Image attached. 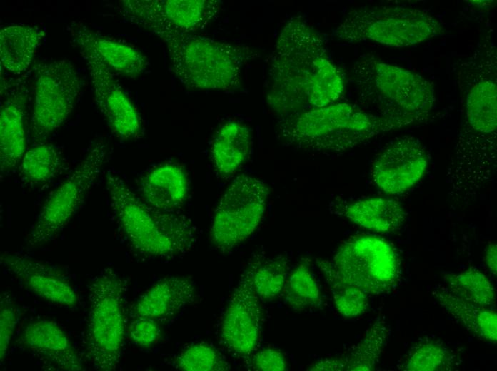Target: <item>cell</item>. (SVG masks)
I'll use <instances>...</instances> for the list:
<instances>
[{"label": "cell", "instance_id": "1", "mask_svg": "<svg viewBox=\"0 0 497 371\" xmlns=\"http://www.w3.org/2000/svg\"><path fill=\"white\" fill-rule=\"evenodd\" d=\"M321 35L301 16L283 26L270 60L268 103L281 118L322 108L343 96L341 70L331 61Z\"/></svg>", "mask_w": 497, "mask_h": 371}, {"label": "cell", "instance_id": "2", "mask_svg": "<svg viewBox=\"0 0 497 371\" xmlns=\"http://www.w3.org/2000/svg\"><path fill=\"white\" fill-rule=\"evenodd\" d=\"M408 125L348 103H334L282 118L278 134L287 145L321 153L345 151Z\"/></svg>", "mask_w": 497, "mask_h": 371}, {"label": "cell", "instance_id": "3", "mask_svg": "<svg viewBox=\"0 0 497 371\" xmlns=\"http://www.w3.org/2000/svg\"><path fill=\"white\" fill-rule=\"evenodd\" d=\"M351 78L359 100L378 115L408 126L431 116L436 101L434 87L413 71L366 54L354 62Z\"/></svg>", "mask_w": 497, "mask_h": 371}, {"label": "cell", "instance_id": "4", "mask_svg": "<svg viewBox=\"0 0 497 371\" xmlns=\"http://www.w3.org/2000/svg\"><path fill=\"white\" fill-rule=\"evenodd\" d=\"M106 183L111 207L136 251L146 256L171 258L192 248L196 228L186 215L151 206L111 171L106 174Z\"/></svg>", "mask_w": 497, "mask_h": 371}, {"label": "cell", "instance_id": "5", "mask_svg": "<svg viewBox=\"0 0 497 371\" xmlns=\"http://www.w3.org/2000/svg\"><path fill=\"white\" fill-rule=\"evenodd\" d=\"M496 48L489 34L457 66V83L463 108L455 147L458 149L496 154Z\"/></svg>", "mask_w": 497, "mask_h": 371}, {"label": "cell", "instance_id": "6", "mask_svg": "<svg viewBox=\"0 0 497 371\" xmlns=\"http://www.w3.org/2000/svg\"><path fill=\"white\" fill-rule=\"evenodd\" d=\"M165 42L171 69L188 88L229 91L241 83L244 64L258 56L253 49L173 31L153 32Z\"/></svg>", "mask_w": 497, "mask_h": 371}, {"label": "cell", "instance_id": "7", "mask_svg": "<svg viewBox=\"0 0 497 371\" xmlns=\"http://www.w3.org/2000/svg\"><path fill=\"white\" fill-rule=\"evenodd\" d=\"M127 288L126 280L111 268L89 283L84 355L98 370L112 371L119 364L126 335Z\"/></svg>", "mask_w": 497, "mask_h": 371}, {"label": "cell", "instance_id": "8", "mask_svg": "<svg viewBox=\"0 0 497 371\" xmlns=\"http://www.w3.org/2000/svg\"><path fill=\"white\" fill-rule=\"evenodd\" d=\"M442 24L426 10L401 6H365L349 11L332 35L349 42L372 41L406 47L443 35Z\"/></svg>", "mask_w": 497, "mask_h": 371}, {"label": "cell", "instance_id": "9", "mask_svg": "<svg viewBox=\"0 0 497 371\" xmlns=\"http://www.w3.org/2000/svg\"><path fill=\"white\" fill-rule=\"evenodd\" d=\"M318 260L341 281L368 295L389 292L400 278L395 250L375 235L353 236L339 247L331 260Z\"/></svg>", "mask_w": 497, "mask_h": 371}, {"label": "cell", "instance_id": "10", "mask_svg": "<svg viewBox=\"0 0 497 371\" xmlns=\"http://www.w3.org/2000/svg\"><path fill=\"white\" fill-rule=\"evenodd\" d=\"M106 157L107 147L103 141L90 146L80 163L47 197L25 239L27 248L50 242L65 228L92 188Z\"/></svg>", "mask_w": 497, "mask_h": 371}, {"label": "cell", "instance_id": "11", "mask_svg": "<svg viewBox=\"0 0 497 371\" xmlns=\"http://www.w3.org/2000/svg\"><path fill=\"white\" fill-rule=\"evenodd\" d=\"M83 88L74 64L67 59L43 61L33 67V107L30 133L44 142L73 111Z\"/></svg>", "mask_w": 497, "mask_h": 371}, {"label": "cell", "instance_id": "12", "mask_svg": "<svg viewBox=\"0 0 497 371\" xmlns=\"http://www.w3.org/2000/svg\"><path fill=\"white\" fill-rule=\"evenodd\" d=\"M269 188L261 181L242 174L226 189L215 210L210 239L222 253L233 250L256 229L263 216Z\"/></svg>", "mask_w": 497, "mask_h": 371}, {"label": "cell", "instance_id": "13", "mask_svg": "<svg viewBox=\"0 0 497 371\" xmlns=\"http://www.w3.org/2000/svg\"><path fill=\"white\" fill-rule=\"evenodd\" d=\"M120 12L132 24L156 31L193 34L218 15L220 3L215 0H126Z\"/></svg>", "mask_w": 497, "mask_h": 371}, {"label": "cell", "instance_id": "14", "mask_svg": "<svg viewBox=\"0 0 497 371\" xmlns=\"http://www.w3.org/2000/svg\"><path fill=\"white\" fill-rule=\"evenodd\" d=\"M259 300L246 268L228 303L220 331L224 346L244 360L251 357L260 339L262 312Z\"/></svg>", "mask_w": 497, "mask_h": 371}, {"label": "cell", "instance_id": "15", "mask_svg": "<svg viewBox=\"0 0 497 371\" xmlns=\"http://www.w3.org/2000/svg\"><path fill=\"white\" fill-rule=\"evenodd\" d=\"M428 156L420 141L413 136L397 138L376 157L371 167L375 184L389 195L405 192L423 176Z\"/></svg>", "mask_w": 497, "mask_h": 371}, {"label": "cell", "instance_id": "16", "mask_svg": "<svg viewBox=\"0 0 497 371\" xmlns=\"http://www.w3.org/2000/svg\"><path fill=\"white\" fill-rule=\"evenodd\" d=\"M80 52L89 69L96 104L109 128L122 139L137 137L141 130L139 116L110 68L95 54Z\"/></svg>", "mask_w": 497, "mask_h": 371}, {"label": "cell", "instance_id": "17", "mask_svg": "<svg viewBox=\"0 0 497 371\" xmlns=\"http://www.w3.org/2000/svg\"><path fill=\"white\" fill-rule=\"evenodd\" d=\"M0 107V169L7 173L26 153V123L29 90L25 81H1Z\"/></svg>", "mask_w": 497, "mask_h": 371}, {"label": "cell", "instance_id": "18", "mask_svg": "<svg viewBox=\"0 0 497 371\" xmlns=\"http://www.w3.org/2000/svg\"><path fill=\"white\" fill-rule=\"evenodd\" d=\"M1 263L40 298L61 307L73 308L78 303L76 292L59 266L17 253H4Z\"/></svg>", "mask_w": 497, "mask_h": 371}, {"label": "cell", "instance_id": "19", "mask_svg": "<svg viewBox=\"0 0 497 371\" xmlns=\"http://www.w3.org/2000/svg\"><path fill=\"white\" fill-rule=\"evenodd\" d=\"M16 345L35 355L45 365L55 370H84L65 332L55 322L39 320L29 323L16 340Z\"/></svg>", "mask_w": 497, "mask_h": 371}, {"label": "cell", "instance_id": "20", "mask_svg": "<svg viewBox=\"0 0 497 371\" xmlns=\"http://www.w3.org/2000/svg\"><path fill=\"white\" fill-rule=\"evenodd\" d=\"M194 282L186 277H168L151 285L132 305L130 315L164 322L196 301Z\"/></svg>", "mask_w": 497, "mask_h": 371}, {"label": "cell", "instance_id": "21", "mask_svg": "<svg viewBox=\"0 0 497 371\" xmlns=\"http://www.w3.org/2000/svg\"><path fill=\"white\" fill-rule=\"evenodd\" d=\"M68 29L80 50L95 54L110 70L136 76L148 67L147 58L130 45L104 36L81 23L74 22Z\"/></svg>", "mask_w": 497, "mask_h": 371}, {"label": "cell", "instance_id": "22", "mask_svg": "<svg viewBox=\"0 0 497 371\" xmlns=\"http://www.w3.org/2000/svg\"><path fill=\"white\" fill-rule=\"evenodd\" d=\"M330 210L362 228L381 233L398 229L405 218L401 204L394 199L385 198L333 203Z\"/></svg>", "mask_w": 497, "mask_h": 371}, {"label": "cell", "instance_id": "23", "mask_svg": "<svg viewBox=\"0 0 497 371\" xmlns=\"http://www.w3.org/2000/svg\"><path fill=\"white\" fill-rule=\"evenodd\" d=\"M144 200L163 211L174 212L186 198L188 183L183 168L166 163L148 172L140 181Z\"/></svg>", "mask_w": 497, "mask_h": 371}, {"label": "cell", "instance_id": "24", "mask_svg": "<svg viewBox=\"0 0 497 371\" xmlns=\"http://www.w3.org/2000/svg\"><path fill=\"white\" fill-rule=\"evenodd\" d=\"M388 328L379 319L366 330L362 340L343 354L323 358L308 367L313 371L372 370L379 360L388 337Z\"/></svg>", "mask_w": 497, "mask_h": 371}, {"label": "cell", "instance_id": "25", "mask_svg": "<svg viewBox=\"0 0 497 371\" xmlns=\"http://www.w3.org/2000/svg\"><path fill=\"white\" fill-rule=\"evenodd\" d=\"M252 143L251 132L235 121L223 125L213 140L211 153L216 172L222 178L233 176L246 159Z\"/></svg>", "mask_w": 497, "mask_h": 371}, {"label": "cell", "instance_id": "26", "mask_svg": "<svg viewBox=\"0 0 497 371\" xmlns=\"http://www.w3.org/2000/svg\"><path fill=\"white\" fill-rule=\"evenodd\" d=\"M44 31L29 25H11L0 31V57L3 68L20 74L29 67Z\"/></svg>", "mask_w": 497, "mask_h": 371}, {"label": "cell", "instance_id": "27", "mask_svg": "<svg viewBox=\"0 0 497 371\" xmlns=\"http://www.w3.org/2000/svg\"><path fill=\"white\" fill-rule=\"evenodd\" d=\"M440 305L473 335L491 342L497 340V315L493 308L482 307L452 293L446 287L433 292Z\"/></svg>", "mask_w": 497, "mask_h": 371}, {"label": "cell", "instance_id": "28", "mask_svg": "<svg viewBox=\"0 0 497 371\" xmlns=\"http://www.w3.org/2000/svg\"><path fill=\"white\" fill-rule=\"evenodd\" d=\"M19 166L21 181L32 187L47 184L69 169L59 148L44 142L26 151Z\"/></svg>", "mask_w": 497, "mask_h": 371}, {"label": "cell", "instance_id": "29", "mask_svg": "<svg viewBox=\"0 0 497 371\" xmlns=\"http://www.w3.org/2000/svg\"><path fill=\"white\" fill-rule=\"evenodd\" d=\"M247 268L260 300L271 301L282 293L289 270L286 256L270 258L258 253L250 260Z\"/></svg>", "mask_w": 497, "mask_h": 371}, {"label": "cell", "instance_id": "30", "mask_svg": "<svg viewBox=\"0 0 497 371\" xmlns=\"http://www.w3.org/2000/svg\"><path fill=\"white\" fill-rule=\"evenodd\" d=\"M310 265V260L303 259L287 277L282 292L286 305L296 311L322 305L320 288Z\"/></svg>", "mask_w": 497, "mask_h": 371}, {"label": "cell", "instance_id": "31", "mask_svg": "<svg viewBox=\"0 0 497 371\" xmlns=\"http://www.w3.org/2000/svg\"><path fill=\"white\" fill-rule=\"evenodd\" d=\"M446 288L455 295L475 305L493 308L496 292L488 278L481 271L469 268L444 277Z\"/></svg>", "mask_w": 497, "mask_h": 371}, {"label": "cell", "instance_id": "32", "mask_svg": "<svg viewBox=\"0 0 497 371\" xmlns=\"http://www.w3.org/2000/svg\"><path fill=\"white\" fill-rule=\"evenodd\" d=\"M454 356L448 348L436 340H426L416 345L408 352L401 366L403 370H447L453 367Z\"/></svg>", "mask_w": 497, "mask_h": 371}, {"label": "cell", "instance_id": "33", "mask_svg": "<svg viewBox=\"0 0 497 371\" xmlns=\"http://www.w3.org/2000/svg\"><path fill=\"white\" fill-rule=\"evenodd\" d=\"M316 264L328 285L337 310L346 317H354L363 313L368 307V295L361 290L338 278L318 260Z\"/></svg>", "mask_w": 497, "mask_h": 371}, {"label": "cell", "instance_id": "34", "mask_svg": "<svg viewBox=\"0 0 497 371\" xmlns=\"http://www.w3.org/2000/svg\"><path fill=\"white\" fill-rule=\"evenodd\" d=\"M173 364L176 369L184 371H224L231 368L216 348L204 342L187 346L176 355Z\"/></svg>", "mask_w": 497, "mask_h": 371}, {"label": "cell", "instance_id": "35", "mask_svg": "<svg viewBox=\"0 0 497 371\" xmlns=\"http://www.w3.org/2000/svg\"><path fill=\"white\" fill-rule=\"evenodd\" d=\"M19 320L18 308L9 293L1 295L0 358L2 362L8 352L10 341Z\"/></svg>", "mask_w": 497, "mask_h": 371}, {"label": "cell", "instance_id": "36", "mask_svg": "<svg viewBox=\"0 0 497 371\" xmlns=\"http://www.w3.org/2000/svg\"><path fill=\"white\" fill-rule=\"evenodd\" d=\"M131 340L137 346L148 348L154 345L160 337L156 320L148 317H134L128 327Z\"/></svg>", "mask_w": 497, "mask_h": 371}, {"label": "cell", "instance_id": "37", "mask_svg": "<svg viewBox=\"0 0 497 371\" xmlns=\"http://www.w3.org/2000/svg\"><path fill=\"white\" fill-rule=\"evenodd\" d=\"M250 360V367L259 371H283L287 368L284 355L274 348H265L257 352Z\"/></svg>", "mask_w": 497, "mask_h": 371}, {"label": "cell", "instance_id": "38", "mask_svg": "<svg viewBox=\"0 0 497 371\" xmlns=\"http://www.w3.org/2000/svg\"><path fill=\"white\" fill-rule=\"evenodd\" d=\"M496 245L495 243H491L486 251V255H485V261L486 263L488 266V268L490 270V272L493 274L495 276L496 275V262H497V255H496Z\"/></svg>", "mask_w": 497, "mask_h": 371}]
</instances>
